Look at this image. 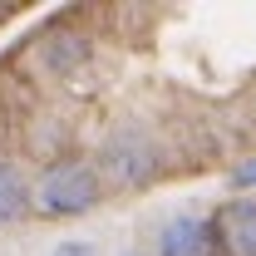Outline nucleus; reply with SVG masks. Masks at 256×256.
Masks as SVG:
<instances>
[{"label": "nucleus", "instance_id": "obj_2", "mask_svg": "<svg viewBox=\"0 0 256 256\" xmlns=\"http://www.w3.org/2000/svg\"><path fill=\"white\" fill-rule=\"evenodd\" d=\"M104 168H108V178H114L118 188L148 182V178H153V148H148V138H143V133H118V138L104 148Z\"/></svg>", "mask_w": 256, "mask_h": 256}, {"label": "nucleus", "instance_id": "obj_6", "mask_svg": "<svg viewBox=\"0 0 256 256\" xmlns=\"http://www.w3.org/2000/svg\"><path fill=\"white\" fill-rule=\"evenodd\" d=\"M84 54H89V44H84L79 34H74V40L64 34V40H54V44H44V60L54 64L60 74H69V64H84Z\"/></svg>", "mask_w": 256, "mask_h": 256}, {"label": "nucleus", "instance_id": "obj_4", "mask_svg": "<svg viewBox=\"0 0 256 256\" xmlns=\"http://www.w3.org/2000/svg\"><path fill=\"white\" fill-rule=\"evenodd\" d=\"M222 246L232 256H256V202H232L222 212Z\"/></svg>", "mask_w": 256, "mask_h": 256}, {"label": "nucleus", "instance_id": "obj_3", "mask_svg": "<svg viewBox=\"0 0 256 256\" xmlns=\"http://www.w3.org/2000/svg\"><path fill=\"white\" fill-rule=\"evenodd\" d=\"M162 256H212V232L192 217H178V222L162 226V242H158Z\"/></svg>", "mask_w": 256, "mask_h": 256}, {"label": "nucleus", "instance_id": "obj_1", "mask_svg": "<svg viewBox=\"0 0 256 256\" xmlns=\"http://www.w3.org/2000/svg\"><path fill=\"white\" fill-rule=\"evenodd\" d=\"M34 202H40L44 217H74V212H89V207L98 202L94 168H84V162H54V168L40 178Z\"/></svg>", "mask_w": 256, "mask_h": 256}, {"label": "nucleus", "instance_id": "obj_5", "mask_svg": "<svg viewBox=\"0 0 256 256\" xmlns=\"http://www.w3.org/2000/svg\"><path fill=\"white\" fill-rule=\"evenodd\" d=\"M25 207H30V192L20 182V172H15L10 162H0V222L25 217Z\"/></svg>", "mask_w": 256, "mask_h": 256}, {"label": "nucleus", "instance_id": "obj_8", "mask_svg": "<svg viewBox=\"0 0 256 256\" xmlns=\"http://www.w3.org/2000/svg\"><path fill=\"white\" fill-rule=\"evenodd\" d=\"M252 182H256V162H252V168H242V172H236V188H252Z\"/></svg>", "mask_w": 256, "mask_h": 256}, {"label": "nucleus", "instance_id": "obj_7", "mask_svg": "<svg viewBox=\"0 0 256 256\" xmlns=\"http://www.w3.org/2000/svg\"><path fill=\"white\" fill-rule=\"evenodd\" d=\"M54 256H94V246H89V242H64Z\"/></svg>", "mask_w": 256, "mask_h": 256}]
</instances>
